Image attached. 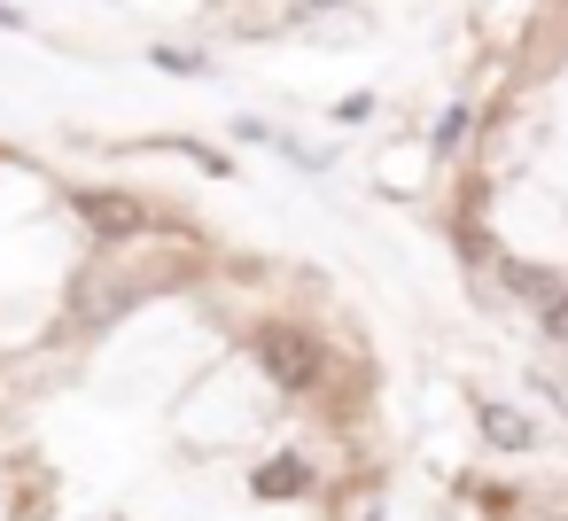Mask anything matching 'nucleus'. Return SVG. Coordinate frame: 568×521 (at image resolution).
<instances>
[{"mask_svg":"<svg viewBox=\"0 0 568 521\" xmlns=\"http://www.w3.org/2000/svg\"><path fill=\"white\" fill-rule=\"evenodd\" d=\"M71 211L94 226V242H102V249H110V242L149 234V226H164V218H156L141 195H125V187H79V195H71Z\"/></svg>","mask_w":568,"mask_h":521,"instance_id":"3","label":"nucleus"},{"mask_svg":"<svg viewBox=\"0 0 568 521\" xmlns=\"http://www.w3.org/2000/svg\"><path fill=\"white\" fill-rule=\"evenodd\" d=\"M327 482H335V467H327L320 436H312V443H273V451H257V459L242 467V490H250L257 505H320Z\"/></svg>","mask_w":568,"mask_h":521,"instance_id":"1","label":"nucleus"},{"mask_svg":"<svg viewBox=\"0 0 568 521\" xmlns=\"http://www.w3.org/2000/svg\"><path fill=\"white\" fill-rule=\"evenodd\" d=\"M156 63L164 71H203V55H187V48H156Z\"/></svg>","mask_w":568,"mask_h":521,"instance_id":"4","label":"nucleus"},{"mask_svg":"<svg viewBox=\"0 0 568 521\" xmlns=\"http://www.w3.org/2000/svg\"><path fill=\"white\" fill-rule=\"evenodd\" d=\"M467 420H475V443L490 459H529L537 451V412L514 405V397H498V389H475L467 397Z\"/></svg>","mask_w":568,"mask_h":521,"instance_id":"2","label":"nucleus"}]
</instances>
